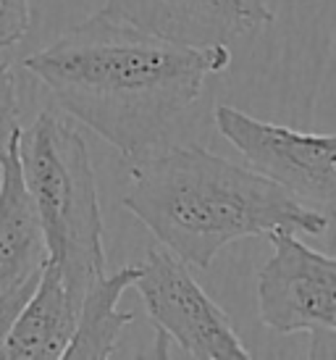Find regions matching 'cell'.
Masks as SVG:
<instances>
[{
  "label": "cell",
  "instance_id": "6da1fadb",
  "mask_svg": "<svg viewBox=\"0 0 336 360\" xmlns=\"http://www.w3.org/2000/svg\"><path fill=\"white\" fill-rule=\"evenodd\" d=\"M228 45L184 48L103 11L24 58L66 113L134 160L163 145L205 79L231 66Z\"/></svg>",
  "mask_w": 336,
  "mask_h": 360
},
{
  "label": "cell",
  "instance_id": "7a4b0ae2",
  "mask_svg": "<svg viewBox=\"0 0 336 360\" xmlns=\"http://www.w3.org/2000/svg\"><path fill=\"white\" fill-rule=\"evenodd\" d=\"M121 202L166 250L198 269L245 237L273 229L318 237L328 229L326 210L200 145H158L134 158Z\"/></svg>",
  "mask_w": 336,
  "mask_h": 360
},
{
  "label": "cell",
  "instance_id": "3957f363",
  "mask_svg": "<svg viewBox=\"0 0 336 360\" xmlns=\"http://www.w3.org/2000/svg\"><path fill=\"white\" fill-rule=\"evenodd\" d=\"M16 153L48 260L79 305L89 284L105 274L103 216L87 142L58 113L42 110L32 127L19 129Z\"/></svg>",
  "mask_w": 336,
  "mask_h": 360
},
{
  "label": "cell",
  "instance_id": "277c9868",
  "mask_svg": "<svg viewBox=\"0 0 336 360\" xmlns=\"http://www.w3.org/2000/svg\"><path fill=\"white\" fill-rule=\"evenodd\" d=\"M131 287H137L160 340L176 342L184 355L195 360L252 358L226 313L171 250L153 248Z\"/></svg>",
  "mask_w": 336,
  "mask_h": 360
},
{
  "label": "cell",
  "instance_id": "5b68a950",
  "mask_svg": "<svg viewBox=\"0 0 336 360\" xmlns=\"http://www.w3.org/2000/svg\"><path fill=\"white\" fill-rule=\"evenodd\" d=\"M213 119L218 131L245 155L252 171L313 208L328 210L334 205L336 137L331 131H297L224 103L216 105Z\"/></svg>",
  "mask_w": 336,
  "mask_h": 360
},
{
  "label": "cell",
  "instance_id": "8992f818",
  "mask_svg": "<svg viewBox=\"0 0 336 360\" xmlns=\"http://www.w3.org/2000/svg\"><path fill=\"white\" fill-rule=\"evenodd\" d=\"M271 258L257 274V313L278 334L307 331L334 342L336 260L310 250L292 229L266 234Z\"/></svg>",
  "mask_w": 336,
  "mask_h": 360
},
{
  "label": "cell",
  "instance_id": "52a82bcc",
  "mask_svg": "<svg viewBox=\"0 0 336 360\" xmlns=\"http://www.w3.org/2000/svg\"><path fill=\"white\" fill-rule=\"evenodd\" d=\"M100 11L184 48L228 45L273 21L266 0H105Z\"/></svg>",
  "mask_w": 336,
  "mask_h": 360
},
{
  "label": "cell",
  "instance_id": "ba28073f",
  "mask_svg": "<svg viewBox=\"0 0 336 360\" xmlns=\"http://www.w3.org/2000/svg\"><path fill=\"white\" fill-rule=\"evenodd\" d=\"M16 137L0 158V295L37 281L48 263L40 216L21 176Z\"/></svg>",
  "mask_w": 336,
  "mask_h": 360
},
{
  "label": "cell",
  "instance_id": "9c48e42d",
  "mask_svg": "<svg viewBox=\"0 0 336 360\" xmlns=\"http://www.w3.org/2000/svg\"><path fill=\"white\" fill-rule=\"evenodd\" d=\"M77 300L71 297L53 263L42 266V274L30 300L24 302L6 340L3 358L11 360H58L69 347L77 326Z\"/></svg>",
  "mask_w": 336,
  "mask_h": 360
},
{
  "label": "cell",
  "instance_id": "30bf717a",
  "mask_svg": "<svg viewBox=\"0 0 336 360\" xmlns=\"http://www.w3.org/2000/svg\"><path fill=\"white\" fill-rule=\"evenodd\" d=\"M139 266H124L116 274H103L92 281L77 310V326L63 358L100 360L116 352L121 331L134 321V313L119 310L124 292L134 284Z\"/></svg>",
  "mask_w": 336,
  "mask_h": 360
},
{
  "label": "cell",
  "instance_id": "8fae6325",
  "mask_svg": "<svg viewBox=\"0 0 336 360\" xmlns=\"http://www.w3.org/2000/svg\"><path fill=\"white\" fill-rule=\"evenodd\" d=\"M19 95L11 74V60L0 56V158L6 155L11 140L19 131Z\"/></svg>",
  "mask_w": 336,
  "mask_h": 360
},
{
  "label": "cell",
  "instance_id": "7c38bea8",
  "mask_svg": "<svg viewBox=\"0 0 336 360\" xmlns=\"http://www.w3.org/2000/svg\"><path fill=\"white\" fill-rule=\"evenodd\" d=\"M32 27L30 0H0V51L27 37Z\"/></svg>",
  "mask_w": 336,
  "mask_h": 360
},
{
  "label": "cell",
  "instance_id": "4fadbf2b",
  "mask_svg": "<svg viewBox=\"0 0 336 360\" xmlns=\"http://www.w3.org/2000/svg\"><path fill=\"white\" fill-rule=\"evenodd\" d=\"M34 284L37 281H30L24 287H16V290L0 295V358H3V350H6V340H8L11 326H13V321L19 316V310L24 308V302L30 300Z\"/></svg>",
  "mask_w": 336,
  "mask_h": 360
}]
</instances>
